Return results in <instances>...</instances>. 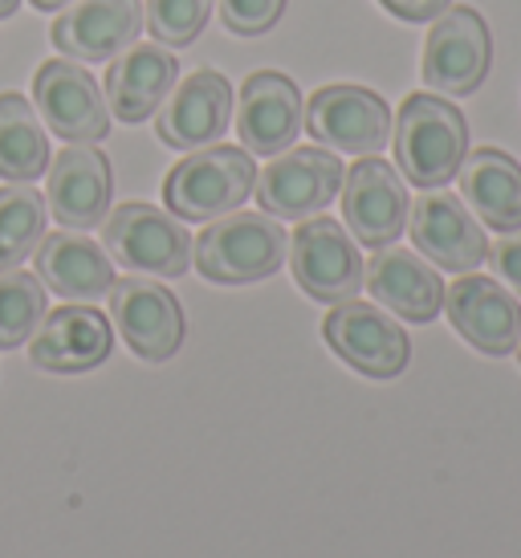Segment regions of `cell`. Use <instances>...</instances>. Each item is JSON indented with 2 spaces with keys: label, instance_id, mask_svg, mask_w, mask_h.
<instances>
[{
  "label": "cell",
  "instance_id": "cell-1",
  "mask_svg": "<svg viewBox=\"0 0 521 558\" xmlns=\"http://www.w3.org/2000/svg\"><path fill=\"white\" fill-rule=\"evenodd\" d=\"M469 156V123L445 94H412L399 107L396 163L412 187H445Z\"/></svg>",
  "mask_w": 521,
  "mask_h": 558
},
{
  "label": "cell",
  "instance_id": "cell-2",
  "mask_svg": "<svg viewBox=\"0 0 521 558\" xmlns=\"http://www.w3.org/2000/svg\"><path fill=\"white\" fill-rule=\"evenodd\" d=\"M196 269L216 286H249L274 278L290 257V233L269 213H229L208 220L192 241Z\"/></svg>",
  "mask_w": 521,
  "mask_h": 558
},
{
  "label": "cell",
  "instance_id": "cell-3",
  "mask_svg": "<svg viewBox=\"0 0 521 558\" xmlns=\"http://www.w3.org/2000/svg\"><path fill=\"white\" fill-rule=\"evenodd\" d=\"M257 187V163L245 147H199L163 180V204L180 220H220L237 213Z\"/></svg>",
  "mask_w": 521,
  "mask_h": 558
},
{
  "label": "cell",
  "instance_id": "cell-4",
  "mask_svg": "<svg viewBox=\"0 0 521 558\" xmlns=\"http://www.w3.org/2000/svg\"><path fill=\"white\" fill-rule=\"evenodd\" d=\"M102 248L114 262L152 278H184L192 265V233L175 213L152 204H119L102 220Z\"/></svg>",
  "mask_w": 521,
  "mask_h": 558
},
{
  "label": "cell",
  "instance_id": "cell-5",
  "mask_svg": "<svg viewBox=\"0 0 521 558\" xmlns=\"http://www.w3.org/2000/svg\"><path fill=\"white\" fill-rule=\"evenodd\" d=\"M493 65V37L485 16L460 4H448L445 13L436 16L428 41H424V86L448 98H469L473 90H481V82L489 78Z\"/></svg>",
  "mask_w": 521,
  "mask_h": 558
},
{
  "label": "cell",
  "instance_id": "cell-6",
  "mask_svg": "<svg viewBox=\"0 0 521 558\" xmlns=\"http://www.w3.org/2000/svg\"><path fill=\"white\" fill-rule=\"evenodd\" d=\"M302 126H310V140H318L342 156H379L391 140V110L375 90L335 82L314 90Z\"/></svg>",
  "mask_w": 521,
  "mask_h": 558
},
{
  "label": "cell",
  "instance_id": "cell-7",
  "mask_svg": "<svg viewBox=\"0 0 521 558\" xmlns=\"http://www.w3.org/2000/svg\"><path fill=\"white\" fill-rule=\"evenodd\" d=\"M290 269L314 302H351L363 290V257L354 236L330 217H306L290 236Z\"/></svg>",
  "mask_w": 521,
  "mask_h": 558
},
{
  "label": "cell",
  "instance_id": "cell-8",
  "mask_svg": "<svg viewBox=\"0 0 521 558\" xmlns=\"http://www.w3.org/2000/svg\"><path fill=\"white\" fill-rule=\"evenodd\" d=\"M323 335L330 351L367 379H396L412 359L408 330L371 302H354V298L338 302L335 311L326 314Z\"/></svg>",
  "mask_w": 521,
  "mask_h": 558
},
{
  "label": "cell",
  "instance_id": "cell-9",
  "mask_svg": "<svg viewBox=\"0 0 521 558\" xmlns=\"http://www.w3.org/2000/svg\"><path fill=\"white\" fill-rule=\"evenodd\" d=\"M33 102L49 131L65 143H102L110 135L107 94L82 62L49 58L33 78Z\"/></svg>",
  "mask_w": 521,
  "mask_h": 558
},
{
  "label": "cell",
  "instance_id": "cell-10",
  "mask_svg": "<svg viewBox=\"0 0 521 558\" xmlns=\"http://www.w3.org/2000/svg\"><path fill=\"white\" fill-rule=\"evenodd\" d=\"M110 318L143 363H163L187 335L184 306L168 286L152 278H119L110 286Z\"/></svg>",
  "mask_w": 521,
  "mask_h": 558
},
{
  "label": "cell",
  "instance_id": "cell-11",
  "mask_svg": "<svg viewBox=\"0 0 521 558\" xmlns=\"http://www.w3.org/2000/svg\"><path fill=\"white\" fill-rule=\"evenodd\" d=\"M342 192V163L326 147H293L257 175L260 213L274 220H306Z\"/></svg>",
  "mask_w": 521,
  "mask_h": 558
},
{
  "label": "cell",
  "instance_id": "cell-12",
  "mask_svg": "<svg viewBox=\"0 0 521 558\" xmlns=\"http://www.w3.org/2000/svg\"><path fill=\"white\" fill-rule=\"evenodd\" d=\"M342 220L359 245L387 248L408 229V187L379 156H363L342 175Z\"/></svg>",
  "mask_w": 521,
  "mask_h": 558
},
{
  "label": "cell",
  "instance_id": "cell-13",
  "mask_svg": "<svg viewBox=\"0 0 521 558\" xmlns=\"http://www.w3.org/2000/svg\"><path fill=\"white\" fill-rule=\"evenodd\" d=\"M408 229H412L415 253L448 274H473L476 265L489 257V236L481 229V220L445 187L440 192L432 187L412 204Z\"/></svg>",
  "mask_w": 521,
  "mask_h": 558
},
{
  "label": "cell",
  "instance_id": "cell-14",
  "mask_svg": "<svg viewBox=\"0 0 521 558\" xmlns=\"http://www.w3.org/2000/svg\"><path fill=\"white\" fill-rule=\"evenodd\" d=\"M302 90L293 78L277 70H257L249 74L237 98V135L249 156H281L290 151L298 131H302Z\"/></svg>",
  "mask_w": 521,
  "mask_h": 558
},
{
  "label": "cell",
  "instance_id": "cell-15",
  "mask_svg": "<svg viewBox=\"0 0 521 558\" xmlns=\"http://www.w3.org/2000/svg\"><path fill=\"white\" fill-rule=\"evenodd\" d=\"M232 123V86L220 70H192L180 86H171L159 107V140L175 151H199L220 143Z\"/></svg>",
  "mask_w": 521,
  "mask_h": 558
},
{
  "label": "cell",
  "instance_id": "cell-16",
  "mask_svg": "<svg viewBox=\"0 0 521 558\" xmlns=\"http://www.w3.org/2000/svg\"><path fill=\"white\" fill-rule=\"evenodd\" d=\"M110 159L94 143H70L49 159V213L74 233L98 229L110 213Z\"/></svg>",
  "mask_w": 521,
  "mask_h": 558
},
{
  "label": "cell",
  "instance_id": "cell-17",
  "mask_svg": "<svg viewBox=\"0 0 521 558\" xmlns=\"http://www.w3.org/2000/svg\"><path fill=\"white\" fill-rule=\"evenodd\" d=\"M445 314L481 355H509L521 339V302L493 278L469 274L452 281L445 290Z\"/></svg>",
  "mask_w": 521,
  "mask_h": 558
},
{
  "label": "cell",
  "instance_id": "cell-18",
  "mask_svg": "<svg viewBox=\"0 0 521 558\" xmlns=\"http://www.w3.org/2000/svg\"><path fill=\"white\" fill-rule=\"evenodd\" d=\"M114 347L110 318L94 306H62L41 318V326L29 339V359L41 372L53 375H77L94 372L98 363H107Z\"/></svg>",
  "mask_w": 521,
  "mask_h": 558
},
{
  "label": "cell",
  "instance_id": "cell-19",
  "mask_svg": "<svg viewBox=\"0 0 521 558\" xmlns=\"http://www.w3.org/2000/svg\"><path fill=\"white\" fill-rule=\"evenodd\" d=\"M143 29L138 0H77L53 21V46L70 62H110Z\"/></svg>",
  "mask_w": 521,
  "mask_h": 558
},
{
  "label": "cell",
  "instance_id": "cell-20",
  "mask_svg": "<svg viewBox=\"0 0 521 558\" xmlns=\"http://www.w3.org/2000/svg\"><path fill=\"white\" fill-rule=\"evenodd\" d=\"M175 78H180V62L171 58L168 46H147V41L126 46L119 58H110L107 78H102L110 114L119 123H147L163 107Z\"/></svg>",
  "mask_w": 521,
  "mask_h": 558
},
{
  "label": "cell",
  "instance_id": "cell-21",
  "mask_svg": "<svg viewBox=\"0 0 521 558\" xmlns=\"http://www.w3.org/2000/svg\"><path fill=\"white\" fill-rule=\"evenodd\" d=\"M363 286L375 294L379 306H387L408 323H432L440 314V302H445L440 269H432L420 253L396 245L375 248L371 265L363 269Z\"/></svg>",
  "mask_w": 521,
  "mask_h": 558
},
{
  "label": "cell",
  "instance_id": "cell-22",
  "mask_svg": "<svg viewBox=\"0 0 521 558\" xmlns=\"http://www.w3.org/2000/svg\"><path fill=\"white\" fill-rule=\"evenodd\" d=\"M37 278L46 281L58 298L70 302H98L114 286V265L102 245H94L86 233H49L33 253Z\"/></svg>",
  "mask_w": 521,
  "mask_h": 558
},
{
  "label": "cell",
  "instance_id": "cell-23",
  "mask_svg": "<svg viewBox=\"0 0 521 558\" xmlns=\"http://www.w3.org/2000/svg\"><path fill=\"white\" fill-rule=\"evenodd\" d=\"M464 204L473 208L481 225L497 233H518L521 229V168L518 159L497 151V147H476L464 156L457 171Z\"/></svg>",
  "mask_w": 521,
  "mask_h": 558
},
{
  "label": "cell",
  "instance_id": "cell-24",
  "mask_svg": "<svg viewBox=\"0 0 521 558\" xmlns=\"http://www.w3.org/2000/svg\"><path fill=\"white\" fill-rule=\"evenodd\" d=\"M49 135L29 98L4 90L0 94V180L29 184L49 171Z\"/></svg>",
  "mask_w": 521,
  "mask_h": 558
},
{
  "label": "cell",
  "instance_id": "cell-25",
  "mask_svg": "<svg viewBox=\"0 0 521 558\" xmlns=\"http://www.w3.org/2000/svg\"><path fill=\"white\" fill-rule=\"evenodd\" d=\"M46 236V196L37 187H0V274L21 269Z\"/></svg>",
  "mask_w": 521,
  "mask_h": 558
},
{
  "label": "cell",
  "instance_id": "cell-26",
  "mask_svg": "<svg viewBox=\"0 0 521 558\" xmlns=\"http://www.w3.org/2000/svg\"><path fill=\"white\" fill-rule=\"evenodd\" d=\"M46 318V286L37 274L9 269L0 274V351H13L33 339Z\"/></svg>",
  "mask_w": 521,
  "mask_h": 558
},
{
  "label": "cell",
  "instance_id": "cell-27",
  "mask_svg": "<svg viewBox=\"0 0 521 558\" xmlns=\"http://www.w3.org/2000/svg\"><path fill=\"white\" fill-rule=\"evenodd\" d=\"M213 4L216 0H147V29L159 46L184 49L204 33Z\"/></svg>",
  "mask_w": 521,
  "mask_h": 558
},
{
  "label": "cell",
  "instance_id": "cell-28",
  "mask_svg": "<svg viewBox=\"0 0 521 558\" xmlns=\"http://www.w3.org/2000/svg\"><path fill=\"white\" fill-rule=\"evenodd\" d=\"M290 0H220V21L237 37H260L281 21Z\"/></svg>",
  "mask_w": 521,
  "mask_h": 558
},
{
  "label": "cell",
  "instance_id": "cell-29",
  "mask_svg": "<svg viewBox=\"0 0 521 558\" xmlns=\"http://www.w3.org/2000/svg\"><path fill=\"white\" fill-rule=\"evenodd\" d=\"M485 262H493L497 278H506L521 298V229L518 233H501V241L489 248V257H485Z\"/></svg>",
  "mask_w": 521,
  "mask_h": 558
},
{
  "label": "cell",
  "instance_id": "cell-30",
  "mask_svg": "<svg viewBox=\"0 0 521 558\" xmlns=\"http://www.w3.org/2000/svg\"><path fill=\"white\" fill-rule=\"evenodd\" d=\"M387 13L399 16V21H408V25H428L436 16L445 13L452 0H379Z\"/></svg>",
  "mask_w": 521,
  "mask_h": 558
},
{
  "label": "cell",
  "instance_id": "cell-31",
  "mask_svg": "<svg viewBox=\"0 0 521 558\" xmlns=\"http://www.w3.org/2000/svg\"><path fill=\"white\" fill-rule=\"evenodd\" d=\"M33 9H41V13H58V9H65V4H74V0H29Z\"/></svg>",
  "mask_w": 521,
  "mask_h": 558
},
{
  "label": "cell",
  "instance_id": "cell-32",
  "mask_svg": "<svg viewBox=\"0 0 521 558\" xmlns=\"http://www.w3.org/2000/svg\"><path fill=\"white\" fill-rule=\"evenodd\" d=\"M16 9H21V0H0V21H4V16H13Z\"/></svg>",
  "mask_w": 521,
  "mask_h": 558
},
{
  "label": "cell",
  "instance_id": "cell-33",
  "mask_svg": "<svg viewBox=\"0 0 521 558\" xmlns=\"http://www.w3.org/2000/svg\"><path fill=\"white\" fill-rule=\"evenodd\" d=\"M513 351H518V363H521V339H518V347H513Z\"/></svg>",
  "mask_w": 521,
  "mask_h": 558
}]
</instances>
